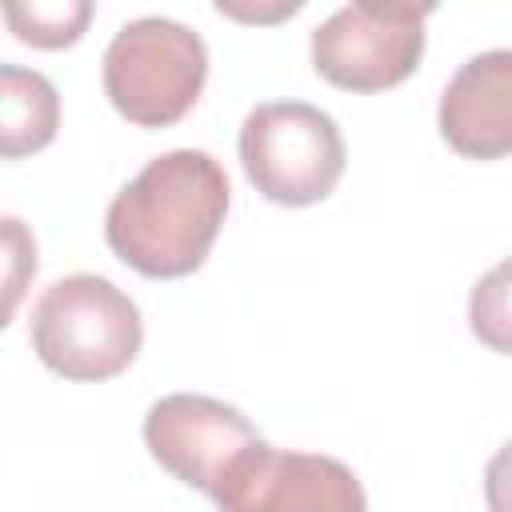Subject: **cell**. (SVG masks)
<instances>
[{
	"label": "cell",
	"instance_id": "obj_1",
	"mask_svg": "<svg viewBox=\"0 0 512 512\" xmlns=\"http://www.w3.org/2000/svg\"><path fill=\"white\" fill-rule=\"evenodd\" d=\"M228 200V172L212 152L172 148L152 156L112 196L104 240L132 272L148 280H180L208 260Z\"/></svg>",
	"mask_w": 512,
	"mask_h": 512
},
{
	"label": "cell",
	"instance_id": "obj_10",
	"mask_svg": "<svg viewBox=\"0 0 512 512\" xmlns=\"http://www.w3.org/2000/svg\"><path fill=\"white\" fill-rule=\"evenodd\" d=\"M92 20L88 0H32V4H8L4 24L12 28L16 40L32 48H68L84 36Z\"/></svg>",
	"mask_w": 512,
	"mask_h": 512
},
{
	"label": "cell",
	"instance_id": "obj_4",
	"mask_svg": "<svg viewBox=\"0 0 512 512\" xmlns=\"http://www.w3.org/2000/svg\"><path fill=\"white\" fill-rule=\"evenodd\" d=\"M240 164L248 184L284 208H308L336 192L348 148L336 120L304 100L256 104L240 124Z\"/></svg>",
	"mask_w": 512,
	"mask_h": 512
},
{
	"label": "cell",
	"instance_id": "obj_8",
	"mask_svg": "<svg viewBox=\"0 0 512 512\" xmlns=\"http://www.w3.org/2000/svg\"><path fill=\"white\" fill-rule=\"evenodd\" d=\"M436 128L464 160L512 156V48L468 56L440 92Z\"/></svg>",
	"mask_w": 512,
	"mask_h": 512
},
{
	"label": "cell",
	"instance_id": "obj_12",
	"mask_svg": "<svg viewBox=\"0 0 512 512\" xmlns=\"http://www.w3.org/2000/svg\"><path fill=\"white\" fill-rule=\"evenodd\" d=\"M484 504L488 512H512V440L484 464Z\"/></svg>",
	"mask_w": 512,
	"mask_h": 512
},
{
	"label": "cell",
	"instance_id": "obj_11",
	"mask_svg": "<svg viewBox=\"0 0 512 512\" xmlns=\"http://www.w3.org/2000/svg\"><path fill=\"white\" fill-rule=\"evenodd\" d=\"M468 328L472 336L500 352L512 356V256L500 260L496 268H488L472 292H468Z\"/></svg>",
	"mask_w": 512,
	"mask_h": 512
},
{
	"label": "cell",
	"instance_id": "obj_3",
	"mask_svg": "<svg viewBox=\"0 0 512 512\" xmlns=\"http://www.w3.org/2000/svg\"><path fill=\"white\" fill-rule=\"evenodd\" d=\"M208 80L200 32L168 16L128 20L104 48V96L136 128H168L192 112Z\"/></svg>",
	"mask_w": 512,
	"mask_h": 512
},
{
	"label": "cell",
	"instance_id": "obj_7",
	"mask_svg": "<svg viewBox=\"0 0 512 512\" xmlns=\"http://www.w3.org/2000/svg\"><path fill=\"white\" fill-rule=\"evenodd\" d=\"M216 512H368L360 476L324 452L260 444L212 492Z\"/></svg>",
	"mask_w": 512,
	"mask_h": 512
},
{
	"label": "cell",
	"instance_id": "obj_2",
	"mask_svg": "<svg viewBox=\"0 0 512 512\" xmlns=\"http://www.w3.org/2000/svg\"><path fill=\"white\" fill-rule=\"evenodd\" d=\"M28 340L40 364L64 380H112L140 344L144 320L128 292L96 272L52 280L28 316Z\"/></svg>",
	"mask_w": 512,
	"mask_h": 512
},
{
	"label": "cell",
	"instance_id": "obj_5",
	"mask_svg": "<svg viewBox=\"0 0 512 512\" xmlns=\"http://www.w3.org/2000/svg\"><path fill=\"white\" fill-rule=\"evenodd\" d=\"M432 4L352 0L312 28V68L344 92H384L404 84L424 56Z\"/></svg>",
	"mask_w": 512,
	"mask_h": 512
},
{
	"label": "cell",
	"instance_id": "obj_6",
	"mask_svg": "<svg viewBox=\"0 0 512 512\" xmlns=\"http://www.w3.org/2000/svg\"><path fill=\"white\" fill-rule=\"evenodd\" d=\"M144 444L160 468H168L180 484L212 500V492L228 480V472L252 448H260L264 436L252 428V420L240 408L216 396L172 392L144 412Z\"/></svg>",
	"mask_w": 512,
	"mask_h": 512
},
{
	"label": "cell",
	"instance_id": "obj_9",
	"mask_svg": "<svg viewBox=\"0 0 512 512\" xmlns=\"http://www.w3.org/2000/svg\"><path fill=\"white\" fill-rule=\"evenodd\" d=\"M60 128V96L48 76L0 64V152L4 160H20L52 144Z\"/></svg>",
	"mask_w": 512,
	"mask_h": 512
}]
</instances>
